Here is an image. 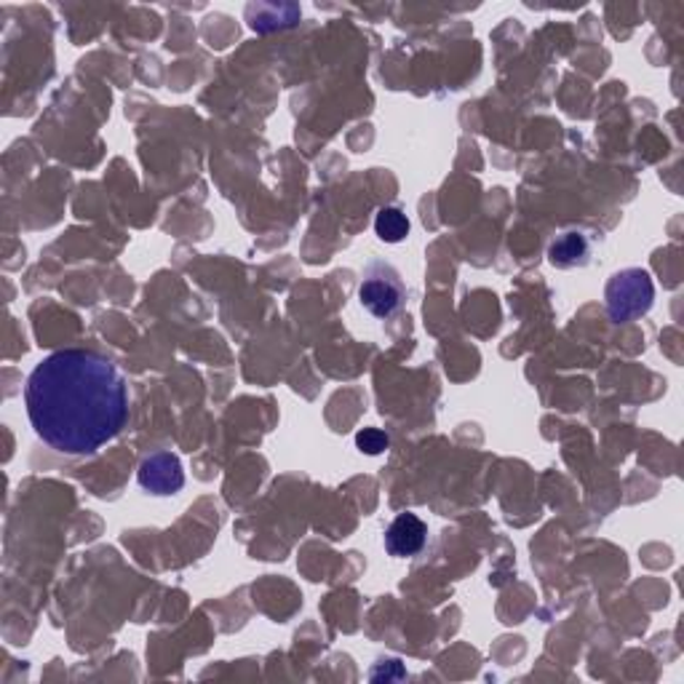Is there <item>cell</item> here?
<instances>
[{
    "instance_id": "8",
    "label": "cell",
    "mask_w": 684,
    "mask_h": 684,
    "mask_svg": "<svg viewBox=\"0 0 684 684\" xmlns=\"http://www.w3.org/2000/svg\"><path fill=\"white\" fill-rule=\"evenodd\" d=\"M390 438L388 434H383V430L377 428H364L361 434L356 436V447L364 452V455H383L385 449H388Z\"/></svg>"
},
{
    "instance_id": "7",
    "label": "cell",
    "mask_w": 684,
    "mask_h": 684,
    "mask_svg": "<svg viewBox=\"0 0 684 684\" xmlns=\"http://www.w3.org/2000/svg\"><path fill=\"white\" fill-rule=\"evenodd\" d=\"M375 234L385 244H402L409 236V219L402 209H383L375 219Z\"/></svg>"
},
{
    "instance_id": "3",
    "label": "cell",
    "mask_w": 684,
    "mask_h": 684,
    "mask_svg": "<svg viewBox=\"0 0 684 684\" xmlns=\"http://www.w3.org/2000/svg\"><path fill=\"white\" fill-rule=\"evenodd\" d=\"M358 300H361L371 316L388 318L404 305V287L394 274H377V265H371L361 289H358Z\"/></svg>"
},
{
    "instance_id": "6",
    "label": "cell",
    "mask_w": 684,
    "mask_h": 684,
    "mask_svg": "<svg viewBox=\"0 0 684 684\" xmlns=\"http://www.w3.org/2000/svg\"><path fill=\"white\" fill-rule=\"evenodd\" d=\"M591 255V244L583 234H562L548 247V260L556 268H577L586 265Z\"/></svg>"
},
{
    "instance_id": "2",
    "label": "cell",
    "mask_w": 684,
    "mask_h": 684,
    "mask_svg": "<svg viewBox=\"0 0 684 684\" xmlns=\"http://www.w3.org/2000/svg\"><path fill=\"white\" fill-rule=\"evenodd\" d=\"M653 300L655 289L647 270H623V274L613 276V281L607 284V314L617 324L647 314L653 308Z\"/></svg>"
},
{
    "instance_id": "4",
    "label": "cell",
    "mask_w": 684,
    "mask_h": 684,
    "mask_svg": "<svg viewBox=\"0 0 684 684\" xmlns=\"http://www.w3.org/2000/svg\"><path fill=\"white\" fill-rule=\"evenodd\" d=\"M139 484L152 495H175L185 484L182 466L171 452H156L139 466Z\"/></svg>"
},
{
    "instance_id": "5",
    "label": "cell",
    "mask_w": 684,
    "mask_h": 684,
    "mask_svg": "<svg viewBox=\"0 0 684 684\" xmlns=\"http://www.w3.org/2000/svg\"><path fill=\"white\" fill-rule=\"evenodd\" d=\"M428 543V527L420 516L415 514H402L396 516L394 524L385 529V548L396 559H409L417 556Z\"/></svg>"
},
{
    "instance_id": "1",
    "label": "cell",
    "mask_w": 684,
    "mask_h": 684,
    "mask_svg": "<svg viewBox=\"0 0 684 684\" xmlns=\"http://www.w3.org/2000/svg\"><path fill=\"white\" fill-rule=\"evenodd\" d=\"M24 404L36 434L65 455H91L129 420L126 383L95 350H59L32 369Z\"/></svg>"
}]
</instances>
